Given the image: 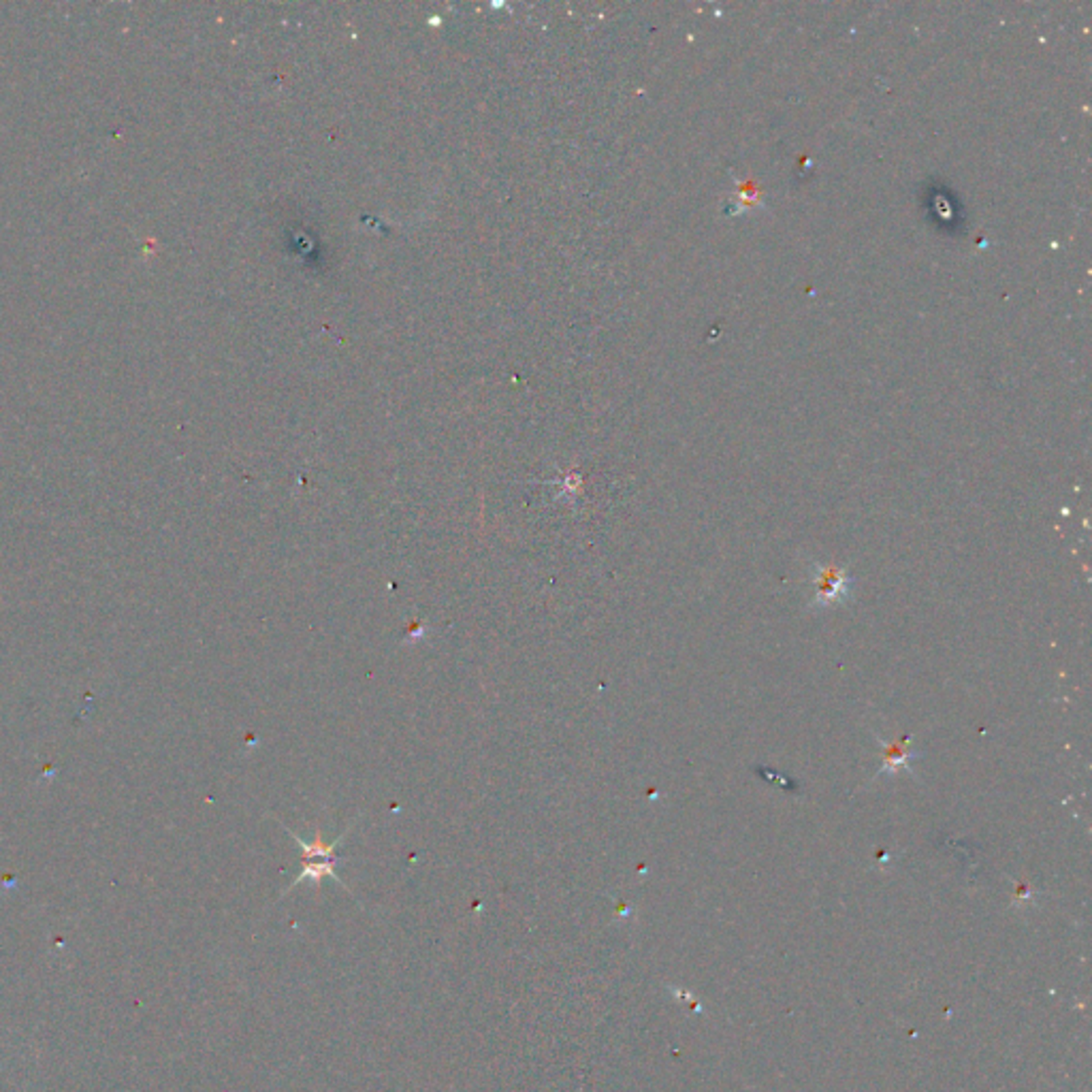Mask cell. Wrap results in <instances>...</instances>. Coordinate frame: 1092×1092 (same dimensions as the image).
I'll return each instance as SVG.
<instances>
[{"mask_svg": "<svg viewBox=\"0 0 1092 1092\" xmlns=\"http://www.w3.org/2000/svg\"><path fill=\"white\" fill-rule=\"evenodd\" d=\"M808 574L813 585V600L808 602V610L843 606L852 600L853 578L845 568L830 562H815L811 563Z\"/></svg>", "mask_w": 1092, "mask_h": 1092, "instance_id": "6da1fadb", "label": "cell"}, {"mask_svg": "<svg viewBox=\"0 0 1092 1092\" xmlns=\"http://www.w3.org/2000/svg\"><path fill=\"white\" fill-rule=\"evenodd\" d=\"M879 747L884 749V766H881V771L877 775H884V772L897 775L901 771H907L909 775H913L911 762L917 758V753L911 749V736H905V739L897 740V743L879 740Z\"/></svg>", "mask_w": 1092, "mask_h": 1092, "instance_id": "7a4b0ae2", "label": "cell"}]
</instances>
